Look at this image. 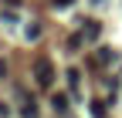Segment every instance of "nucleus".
Wrapping results in <instances>:
<instances>
[{"label": "nucleus", "mask_w": 122, "mask_h": 118, "mask_svg": "<svg viewBox=\"0 0 122 118\" xmlns=\"http://www.w3.org/2000/svg\"><path fill=\"white\" fill-rule=\"evenodd\" d=\"M92 115H95V118H102V115H105V105H98V101H95V105H92Z\"/></svg>", "instance_id": "6"}, {"label": "nucleus", "mask_w": 122, "mask_h": 118, "mask_svg": "<svg viewBox=\"0 0 122 118\" xmlns=\"http://www.w3.org/2000/svg\"><path fill=\"white\" fill-rule=\"evenodd\" d=\"M75 0H54V7H71Z\"/></svg>", "instance_id": "7"}, {"label": "nucleus", "mask_w": 122, "mask_h": 118, "mask_svg": "<svg viewBox=\"0 0 122 118\" xmlns=\"http://www.w3.org/2000/svg\"><path fill=\"white\" fill-rule=\"evenodd\" d=\"M24 118H37V105L30 101V105H24Z\"/></svg>", "instance_id": "5"}, {"label": "nucleus", "mask_w": 122, "mask_h": 118, "mask_svg": "<svg viewBox=\"0 0 122 118\" xmlns=\"http://www.w3.org/2000/svg\"><path fill=\"white\" fill-rule=\"evenodd\" d=\"M7 4H20V0H7Z\"/></svg>", "instance_id": "8"}, {"label": "nucleus", "mask_w": 122, "mask_h": 118, "mask_svg": "<svg viewBox=\"0 0 122 118\" xmlns=\"http://www.w3.org/2000/svg\"><path fill=\"white\" fill-rule=\"evenodd\" d=\"M34 81L41 88H51L54 84V64L48 61V57H37V61H34Z\"/></svg>", "instance_id": "1"}, {"label": "nucleus", "mask_w": 122, "mask_h": 118, "mask_svg": "<svg viewBox=\"0 0 122 118\" xmlns=\"http://www.w3.org/2000/svg\"><path fill=\"white\" fill-rule=\"evenodd\" d=\"M51 105H54L58 115H65V111H68V95H54V98H51Z\"/></svg>", "instance_id": "2"}, {"label": "nucleus", "mask_w": 122, "mask_h": 118, "mask_svg": "<svg viewBox=\"0 0 122 118\" xmlns=\"http://www.w3.org/2000/svg\"><path fill=\"white\" fill-rule=\"evenodd\" d=\"M24 34H27V41H34V37H41V27H37V24H30Z\"/></svg>", "instance_id": "4"}, {"label": "nucleus", "mask_w": 122, "mask_h": 118, "mask_svg": "<svg viewBox=\"0 0 122 118\" xmlns=\"http://www.w3.org/2000/svg\"><path fill=\"white\" fill-rule=\"evenodd\" d=\"M68 84H71V91L78 95V84H81V74H78V68H71V71H68Z\"/></svg>", "instance_id": "3"}]
</instances>
